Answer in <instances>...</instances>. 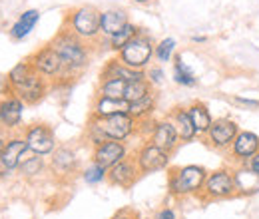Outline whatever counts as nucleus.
Instances as JSON below:
<instances>
[{
    "label": "nucleus",
    "mask_w": 259,
    "mask_h": 219,
    "mask_svg": "<svg viewBox=\"0 0 259 219\" xmlns=\"http://www.w3.org/2000/svg\"><path fill=\"white\" fill-rule=\"evenodd\" d=\"M188 112H190V116H192V122H194L197 138H203V136L207 134V129L211 127L213 120H215V118L211 116L209 108H207L203 102L195 100V102H192V104L188 106Z\"/></svg>",
    "instance_id": "nucleus-23"
},
{
    "label": "nucleus",
    "mask_w": 259,
    "mask_h": 219,
    "mask_svg": "<svg viewBox=\"0 0 259 219\" xmlns=\"http://www.w3.org/2000/svg\"><path fill=\"white\" fill-rule=\"evenodd\" d=\"M140 32H142V30H140V28H138L134 22H128V24H126L122 30H118L114 36H112V38H108V42H110V50L118 54V52H120V50H122V48L128 44L130 40H132V38H136Z\"/></svg>",
    "instance_id": "nucleus-29"
},
{
    "label": "nucleus",
    "mask_w": 259,
    "mask_h": 219,
    "mask_svg": "<svg viewBox=\"0 0 259 219\" xmlns=\"http://www.w3.org/2000/svg\"><path fill=\"white\" fill-rule=\"evenodd\" d=\"M26 104L14 94H4L0 98V129H16L22 124V114H24Z\"/></svg>",
    "instance_id": "nucleus-13"
},
{
    "label": "nucleus",
    "mask_w": 259,
    "mask_h": 219,
    "mask_svg": "<svg viewBox=\"0 0 259 219\" xmlns=\"http://www.w3.org/2000/svg\"><path fill=\"white\" fill-rule=\"evenodd\" d=\"M128 12L122 8H110L104 10L100 16V34L102 38H112L118 30H122L128 24Z\"/></svg>",
    "instance_id": "nucleus-21"
},
{
    "label": "nucleus",
    "mask_w": 259,
    "mask_h": 219,
    "mask_svg": "<svg viewBox=\"0 0 259 219\" xmlns=\"http://www.w3.org/2000/svg\"><path fill=\"white\" fill-rule=\"evenodd\" d=\"M140 169H138V163H136V157L128 156L126 159H122L120 163H116L114 167L108 169V184L110 186H116V188L130 189L136 180H138Z\"/></svg>",
    "instance_id": "nucleus-14"
},
{
    "label": "nucleus",
    "mask_w": 259,
    "mask_h": 219,
    "mask_svg": "<svg viewBox=\"0 0 259 219\" xmlns=\"http://www.w3.org/2000/svg\"><path fill=\"white\" fill-rule=\"evenodd\" d=\"M192 42H194V44H205V42H207V36H199V34H195V36H192Z\"/></svg>",
    "instance_id": "nucleus-41"
},
{
    "label": "nucleus",
    "mask_w": 259,
    "mask_h": 219,
    "mask_svg": "<svg viewBox=\"0 0 259 219\" xmlns=\"http://www.w3.org/2000/svg\"><path fill=\"white\" fill-rule=\"evenodd\" d=\"M28 60H30L34 70H36L40 76H44L50 84H52V82L68 84L62 58H60V54L52 48V44H46V46L38 48L36 52H32V54L28 56Z\"/></svg>",
    "instance_id": "nucleus-5"
},
{
    "label": "nucleus",
    "mask_w": 259,
    "mask_h": 219,
    "mask_svg": "<svg viewBox=\"0 0 259 219\" xmlns=\"http://www.w3.org/2000/svg\"><path fill=\"white\" fill-rule=\"evenodd\" d=\"M52 48L60 54L62 64L66 70V80H74L78 78L92 60V44L84 42L82 38H78L74 32H70L68 28H60L58 34L52 38Z\"/></svg>",
    "instance_id": "nucleus-1"
},
{
    "label": "nucleus",
    "mask_w": 259,
    "mask_h": 219,
    "mask_svg": "<svg viewBox=\"0 0 259 219\" xmlns=\"http://www.w3.org/2000/svg\"><path fill=\"white\" fill-rule=\"evenodd\" d=\"M167 118L176 125L182 144H190V142H194L195 138H197L194 122H192V116H190V112H188V106H176V108L169 112Z\"/></svg>",
    "instance_id": "nucleus-20"
},
{
    "label": "nucleus",
    "mask_w": 259,
    "mask_h": 219,
    "mask_svg": "<svg viewBox=\"0 0 259 219\" xmlns=\"http://www.w3.org/2000/svg\"><path fill=\"white\" fill-rule=\"evenodd\" d=\"M259 152V134L251 129H239L235 136L231 148H229V157L235 165H247L249 159Z\"/></svg>",
    "instance_id": "nucleus-11"
},
{
    "label": "nucleus",
    "mask_w": 259,
    "mask_h": 219,
    "mask_svg": "<svg viewBox=\"0 0 259 219\" xmlns=\"http://www.w3.org/2000/svg\"><path fill=\"white\" fill-rule=\"evenodd\" d=\"M44 169H46V159L42 156H36V154H30V157H24V161L18 167L20 176H24V178H36V176L44 173Z\"/></svg>",
    "instance_id": "nucleus-30"
},
{
    "label": "nucleus",
    "mask_w": 259,
    "mask_h": 219,
    "mask_svg": "<svg viewBox=\"0 0 259 219\" xmlns=\"http://www.w3.org/2000/svg\"><path fill=\"white\" fill-rule=\"evenodd\" d=\"M28 154H30V150H28V144H26L24 136H12L6 142V148L0 156V163L12 173L14 169L20 167V163L24 161V157Z\"/></svg>",
    "instance_id": "nucleus-17"
},
{
    "label": "nucleus",
    "mask_w": 259,
    "mask_h": 219,
    "mask_svg": "<svg viewBox=\"0 0 259 219\" xmlns=\"http://www.w3.org/2000/svg\"><path fill=\"white\" fill-rule=\"evenodd\" d=\"M231 100H233V104H237V106H239V108H243V110H259V100H255V98L233 96Z\"/></svg>",
    "instance_id": "nucleus-37"
},
{
    "label": "nucleus",
    "mask_w": 259,
    "mask_h": 219,
    "mask_svg": "<svg viewBox=\"0 0 259 219\" xmlns=\"http://www.w3.org/2000/svg\"><path fill=\"white\" fill-rule=\"evenodd\" d=\"M6 142H8V138H4V136L0 134V156H2V152H4V148H6Z\"/></svg>",
    "instance_id": "nucleus-42"
},
{
    "label": "nucleus",
    "mask_w": 259,
    "mask_h": 219,
    "mask_svg": "<svg viewBox=\"0 0 259 219\" xmlns=\"http://www.w3.org/2000/svg\"><path fill=\"white\" fill-rule=\"evenodd\" d=\"M134 2H140V4H144V2H150V0H134Z\"/></svg>",
    "instance_id": "nucleus-43"
},
{
    "label": "nucleus",
    "mask_w": 259,
    "mask_h": 219,
    "mask_svg": "<svg viewBox=\"0 0 259 219\" xmlns=\"http://www.w3.org/2000/svg\"><path fill=\"white\" fill-rule=\"evenodd\" d=\"M176 46H178L176 38H163V40H160L156 44V48H154V58L160 64L171 62L174 56H176Z\"/></svg>",
    "instance_id": "nucleus-33"
},
{
    "label": "nucleus",
    "mask_w": 259,
    "mask_h": 219,
    "mask_svg": "<svg viewBox=\"0 0 259 219\" xmlns=\"http://www.w3.org/2000/svg\"><path fill=\"white\" fill-rule=\"evenodd\" d=\"M100 16L102 12L92 4H82L72 10H68L64 16V28L74 32L78 38H82L88 44H96L100 40Z\"/></svg>",
    "instance_id": "nucleus-3"
},
{
    "label": "nucleus",
    "mask_w": 259,
    "mask_h": 219,
    "mask_svg": "<svg viewBox=\"0 0 259 219\" xmlns=\"http://www.w3.org/2000/svg\"><path fill=\"white\" fill-rule=\"evenodd\" d=\"M78 165H80L78 154L70 146H58L54 150V154L50 156V169L58 178H66V176L78 173Z\"/></svg>",
    "instance_id": "nucleus-16"
},
{
    "label": "nucleus",
    "mask_w": 259,
    "mask_h": 219,
    "mask_svg": "<svg viewBox=\"0 0 259 219\" xmlns=\"http://www.w3.org/2000/svg\"><path fill=\"white\" fill-rule=\"evenodd\" d=\"M156 219H178V217H176V211L171 207H163V209L158 211Z\"/></svg>",
    "instance_id": "nucleus-39"
},
{
    "label": "nucleus",
    "mask_w": 259,
    "mask_h": 219,
    "mask_svg": "<svg viewBox=\"0 0 259 219\" xmlns=\"http://www.w3.org/2000/svg\"><path fill=\"white\" fill-rule=\"evenodd\" d=\"M130 102L126 100H116V98H106V96H98L92 102V112L90 116L94 118H110L116 114H128Z\"/></svg>",
    "instance_id": "nucleus-19"
},
{
    "label": "nucleus",
    "mask_w": 259,
    "mask_h": 219,
    "mask_svg": "<svg viewBox=\"0 0 259 219\" xmlns=\"http://www.w3.org/2000/svg\"><path fill=\"white\" fill-rule=\"evenodd\" d=\"M82 180L88 184V186H98L102 182H108V169L102 167L96 161H90L84 169H82Z\"/></svg>",
    "instance_id": "nucleus-32"
},
{
    "label": "nucleus",
    "mask_w": 259,
    "mask_h": 219,
    "mask_svg": "<svg viewBox=\"0 0 259 219\" xmlns=\"http://www.w3.org/2000/svg\"><path fill=\"white\" fill-rule=\"evenodd\" d=\"M171 66H174L171 76H174V82H176V84H180V86H184V88H195V86H197V78H195L194 70L184 62V58H182L180 54L174 56Z\"/></svg>",
    "instance_id": "nucleus-26"
},
{
    "label": "nucleus",
    "mask_w": 259,
    "mask_h": 219,
    "mask_svg": "<svg viewBox=\"0 0 259 219\" xmlns=\"http://www.w3.org/2000/svg\"><path fill=\"white\" fill-rule=\"evenodd\" d=\"M34 70L30 60L26 58V60H22V62H18L16 66H12L10 68V72L6 74V94H12L16 88H20L30 76H32Z\"/></svg>",
    "instance_id": "nucleus-25"
},
{
    "label": "nucleus",
    "mask_w": 259,
    "mask_h": 219,
    "mask_svg": "<svg viewBox=\"0 0 259 219\" xmlns=\"http://www.w3.org/2000/svg\"><path fill=\"white\" fill-rule=\"evenodd\" d=\"M154 92V86L148 82V80H136V82H128L126 86V94H124V100L126 102H138L142 98H146L148 94Z\"/></svg>",
    "instance_id": "nucleus-31"
},
{
    "label": "nucleus",
    "mask_w": 259,
    "mask_h": 219,
    "mask_svg": "<svg viewBox=\"0 0 259 219\" xmlns=\"http://www.w3.org/2000/svg\"><path fill=\"white\" fill-rule=\"evenodd\" d=\"M247 167H249V169H251L253 173H257V176H259V152H257V154H255L253 157H251V159H249Z\"/></svg>",
    "instance_id": "nucleus-40"
},
{
    "label": "nucleus",
    "mask_w": 259,
    "mask_h": 219,
    "mask_svg": "<svg viewBox=\"0 0 259 219\" xmlns=\"http://www.w3.org/2000/svg\"><path fill=\"white\" fill-rule=\"evenodd\" d=\"M163 78H165V74H163V68L160 66V64H156V66H148V68H146V80H148L152 86H162Z\"/></svg>",
    "instance_id": "nucleus-36"
},
{
    "label": "nucleus",
    "mask_w": 259,
    "mask_h": 219,
    "mask_svg": "<svg viewBox=\"0 0 259 219\" xmlns=\"http://www.w3.org/2000/svg\"><path fill=\"white\" fill-rule=\"evenodd\" d=\"M207 169L197 163H188L180 167H169L167 173V189L174 197L199 195L207 180Z\"/></svg>",
    "instance_id": "nucleus-2"
},
{
    "label": "nucleus",
    "mask_w": 259,
    "mask_h": 219,
    "mask_svg": "<svg viewBox=\"0 0 259 219\" xmlns=\"http://www.w3.org/2000/svg\"><path fill=\"white\" fill-rule=\"evenodd\" d=\"M237 134H239V125L233 118H218V120H213L211 127L203 136V140L211 150L229 152Z\"/></svg>",
    "instance_id": "nucleus-9"
},
{
    "label": "nucleus",
    "mask_w": 259,
    "mask_h": 219,
    "mask_svg": "<svg viewBox=\"0 0 259 219\" xmlns=\"http://www.w3.org/2000/svg\"><path fill=\"white\" fill-rule=\"evenodd\" d=\"M48 90H50V82L44 76H40L38 72H34L32 76L20 88H16L12 94L18 96L26 106H36L38 102H42L46 98Z\"/></svg>",
    "instance_id": "nucleus-15"
},
{
    "label": "nucleus",
    "mask_w": 259,
    "mask_h": 219,
    "mask_svg": "<svg viewBox=\"0 0 259 219\" xmlns=\"http://www.w3.org/2000/svg\"><path fill=\"white\" fill-rule=\"evenodd\" d=\"M84 138H86V142L92 146V150L108 140V138L104 136V132H102V127H100V124H98V120L94 118V116H90V120H88V124H86Z\"/></svg>",
    "instance_id": "nucleus-34"
},
{
    "label": "nucleus",
    "mask_w": 259,
    "mask_h": 219,
    "mask_svg": "<svg viewBox=\"0 0 259 219\" xmlns=\"http://www.w3.org/2000/svg\"><path fill=\"white\" fill-rule=\"evenodd\" d=\"M22 136H24V140H26V144H28L30 154H36V156L48 157V156H52L54 150L58 148L54 129L46 124L28 125Z\"/></svg>",
    "instance_id": "nucleus-8"
},
{
    "label": "nucleus",
    "mask_w": 259,
    "mask_h": 219,
    "mask_svg": "<svg viewBox=\"0 0 259 219\" xmlns=\"http://www.w3.org/2000/svg\"><path fill=\"white\" fill-rule=\"evenodd\" d=\"M136 163H138V169L142 176H148V173H158L169 167V159L171 154L162 150L160 146H156L154 142H144L138 150H136Z\"/></svg>",
    "instance_id": "nucleus-7"
},
{
    "label": "nucleus",
    "mask_w": 259,
    "mask_h": 219,
    "mask_svg": "<svg viewBox=\"0 0 259 219\" xmlns=\"http://www.w3.org/2000/svg\"><path fill=\"white\" fill-rule=\"evenodd\" d=\"M233 180H235L237 195H253L259 191V176L253 173L247 165H235Z\"/></svg>",
    "instance_id": "nucleus-22"
},
{
    "label": "nucleus",
    "mask_w": 259,
    "mask_h": 219,
    "mask_svg": "<svg viewBox=\"0 0 259 219\" xmlns=\"http://www.w3.org/2000/svg\"><path fill=\"white\" fill-rule=\"evenodd\" d=\"M150 142H154L156 146H160L162 150L169 152V154H174V152H176V148L182 144L180 134H178L176 125H174V122H171L169 118H162V120H158L156 129H154V134H152Z\"/></svg>",
    "instance_id": "nucleus-18"
},
{
    "label": "nucleus",
    "mask_w": 259,
    "mask_h": 219,
    "mask_svg": "<svg viewBox=\"0 0 259 219\" xmlns=\"http://www.w3.org/2000/svg\"><path fill=\"white\" fill-rule=\"evenodd\" d=\"M156 124H158V120L152 116V118H146V120H140L138 122V136L144 140V142H148L150 138H152V134H154V129H156Z\"/></svg>",
    "instance_id": "nucleus-35"
},
{
    "label": "nucleus",
    "mask_w": 259,
    "mask_h": 219,
    "mask_svg": "<svg viewBox=\"0 0 259 219\" xmlns=\"http://www.w3.org/2000/svg\"><path fill=\"white\" fill-rule=\"evenodd\" d=\"M38 20H40V12L36 10V8H30V10H26V12H22L20 16H18V20L10 26V38L12 40H24L30 32L34 30V26L38 24Z\"/></svg>",
    "instance_id": "nucleus-24"
},
{
    "label": "nucleus",
    "mask_w": 259,
    "mask_h": 219,
    "mask_svg": "<svg viewBox=\"0 0 259 219\" xmlns=\"http://www.w3.org/2000/svg\"><path fill=\"white\" fill-rule=\"evenodd\" d=\"M112 219H140V217H138V213L132 211V209H122V211H118Z\"/></svg>",
    "instance_id": "nucleus-38"
},
{
    "label": "nucleus",
    "mask_w": 259,
    "mask_h": 219,
    "mask_svg": "<svg viewBox=\"0 0 259 219\" xmlns=\"http://www.w3.org/2000/svg\"><path fill=\"white\" fill-rule=\"evenodd\" d=\"M96 120L108 140L128 142L130 138L138 136V120L132 118L130 114H116L110 118H96Z\"/></svg>",
    "instance_id": "nucleus-10"
},
{
    "label": "nucleus",
    "mask_w": 259,
    "mask_h": 219,
    "mask_svg": "<svg viewBox=\"0 0 259 219\" xmlns=\"http://www.w3.org/2000/svg\"><path fill=\"white\" fill-rule=\"evenodd\" d=\"M235 195H237V189L233 180V167H220L209 171L205 186L199 193L203 201H222V199H231Z\"/></svg>",
    "instance_id": "nucleus-6"
},
{
    "label": "nucleus",
    "mask_w": 259,
    "mask_h": 219,
    "mask_svg": "<svg viewBox=\"0 0 259 219\" xmlns=\"http://www.w3.org/2000/svg\"><path fill=\"white\" fill-rule=\"evenodd\" d=\"M126 86L128 82L122 78H104L98 84V96H106V98H116V100H124L126 94Z\"/></svg>",
    "instance_id": "nucleus-28"
},
{
    "label": "nucleus",
    "mask_w": 259,
    "mask_h": 219,
    "mask_svg": "<svg viewBox=\"0 0 259 219\" xmlns=\"http://www.w3.org/2000/svg\"><path fill=\"white\" fill-rule=\"evenodd\" d=\"M154 48H156L154 38L148 32L142 30L118 52V58L132 70H146L148 66H152L150 62L154 58Z\"/></svg>",
    "instance_id": "nucleus-4"
},
{
    "label": "nucleus",
    "mask_w": 259,
    "mask_h": 219,
    "mask_svg": "<svg viewBox=\"0 0 259 219\" xmlns=\"http://www.w3.org/2000/svg\"><path fill=\"white\" fill-rule=\"evenodd\" d=\"M156 104H158V96H156V92H152V94H148L146 98H142L138 102H132L128 114L132 118H136L138 122L146 120V118H152L154 110H156Z\"/></svg>",
    "instance_id": "nucleus-27"
},
{
    "label": "nucleus",
    "mask_w": 259,
    "mask_h": 219,
    "mask_svg": "<svg viewBox=\"0 0 259 219\" xmlns=\"http://www.w3.org/2000/svg\"><path fill=\"white\" fill-rule=\"evenodd\" d=\"M130 156L128 144L126 142H118V140H106L104 144L96 146L92 150V161L100 163L102 167L110 169L116 163H120L122 159Z\"/></svg>",
    "instance_id": "nucleus-12"
}]
</instances>
